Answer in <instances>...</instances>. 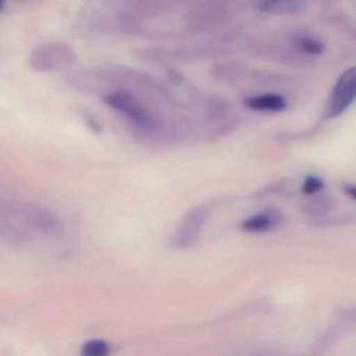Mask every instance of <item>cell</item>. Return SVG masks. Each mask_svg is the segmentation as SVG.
Returning <instances> with one entry per match:
<instances>
[{
	"instance_id": "cell-1",
	"label": "cell",
	"mask_w": 356,
	"mask_h": 356,
	"mask_svg": "<svg viewBox=\"0 0 356 356\" xmlns=\"http://www.w3.org/2000/svg\"><path fill=\"white\" fill-rule=\"evenodd\" d=\"M78 59L76 49L65 42H47L33 49L30 65L37 72H57L72 66Z\"/></svg>"
},
{
	"instance_id": "cell-2",
	"label": "cell",
	"mask_w": 356,
	"mask_h": 356,
	"mask_svg": "<svg viewBox=\"0 0 356 356\" xmlns=\"http://www.w3.org/2000/svg\"><path fill=\"white\" fill-rule=\"evenodd\" d=\"M355 95V68H348L337 79L327 102L323 118L333 120L341 116L353 104Z\"/></svg>"
},
{
	"instance_id": "cell-3",
	"label": "cell",
	"mask_w": 356,
	"mask_h": 356,
	"mask_svg": "<svg viewBox=\"0 0 356 356\" xmlns=\"http://www.w3.org/2000/svg\"><path fill=\"white\" fill-rule=\"evenodd\" d=\"M104 99L109 107L126 116L135 126L143 129L151 128L153 120L149 112L130 91L116 89L106 93Z\"/></svg>"
},
{
	"instance_id": "cell-4",
	"label": "cell",
	"mask_w": 356,
	"mask_h": 356,
	"mask_svg": "<svg viewBox=\"0 0 356 356\" xmlns=\"http://www.w3.org/2000/svg\"><path fill=\"white\" fill-rule=\"evenodd\" d=\"M213 209L212 203L202 204L187 212L177 230L174 243L179 248L191 247L199 239L204 222Z\"/></svg>"
},
{
	"instance_id": "cell-5",
	"label": "cell",
	"mask_w": 356,
	"mask_h": 356,
	"mask_svg": "<svg viewBox=\"0 0 356 356\" xmlns=\"http://www.w3.org/2000/svg\"><path fill=\"white\" fill-rule=\"evenodd\" d=\"M18 214L26 227L44 234H53L59 228L57 216L47 208L34 203L18 204Z\"/></svg>"
},
{
	"instance_id": "cell-6",
	"label": "cell",
	"mask_w": 356,
	"mask_h": 356,
	"mask_svg": "<svg viewBox=\"0 0 356 356\" xmlns=\"http://www.w3.org/2000/svg\"><path fill=\"white\" fill-rule=\"evenodd\" d=\"M284 216L278 209L270 208L243 220L241 228L249 233H264L280 226L284 222Z\"/></svg>"
},
{
	"instance_id": "cell-7",
	"label": "cell",
	"mask_w": 356,
	"mask_h": 356,
	"mask_svg": "<svg viewBox=\"0 0 356 356\" xmlns=\"http://www.w3.org/2000/svg\"><path fill=\"white\" fill-rule=\"evenodd\" d=\"M245 107L258 112H281L286 109V99L282 95L268 93L255 95L245 101Z\"/></svg>"
},
{
	"instance_id": "cell-8",
	"label": "cell",
	"mask_w": 356,
	"mask_h": 356,
	"mask_svg": "<svg viewBox=\"0 0 356 356\" xmlns=\"http://www.w3.org/2000/svg\"><path fill=\"white\" fill-rule=\"evenodd\" d=\"M258 9L275 15H284V14H297L305 10V3L303 1H261L258 3Z\"/></svg>"
},
{
	"instance_id": "cell-9",
	"label": "cell",
	"mask_w": 356,
	"mask_h": 356,
	"mask_svg": "<svg viewBox=\"0 0 356 356\" xmlns=\"http://www.w3.org/2000/svg\"><path fill=\"white\" fill-rule=\"evenodd\" d=\"M337 206L335 200L331 195H320L309 200V202L304 205V211L312 216H322L332 210Z\"/></svg>"
},
{
	"instance_id": "cell-10",
	"label": "cell",
	"mask_w": 356,
	"mask_h": 356,
	"mask_svg": "<svg viewBox=\"0 0 356 356\" xmlns=\"http://www.w3.org/2000/svg\"><path fill=\"white\" fill-rule=\"evenodd\" d=\"M295 44L298 51L310 56L322 55L325 51L324 43L312 36H299L296 39Z\"/></svg>"
},
{
	"instance_id": "cell-11",
	"label": "cell",
	"mask_w": 356,
	"mask_h": 356,
	"mask_svg": "<svg viewBox=\"0 0 356 356\" xmlns=\"http://www.w3.org/2000/svg\"><path fill=\"white\" fill-rule=\"evenodd\" d=\"M18 204L3 200L0 197V231L18 218Z\"/></svg>"
},
{
	"instance_id": "cell-12",
	"label": "cell",
	"mask_w": 356,
	"mask_h": 356,
	"mask_svg": "<svg viewBox=\"0 0 356 356\" xmlns=\"http://www.w3.org/2000/svg\"><path fill=\"white\" fill-rule=\"evenodd\" d=\"M109 353V345L102 339L87 341L82 348L83 356H108Z\"/></svg>"
},
{
	"instance_id": "cell-13",
	"label": "cell",
	"mask_w": 356,
	"mask_h": 356,
	"mask_svg": "<svg viewBox=\"0 0 356 356\" xmlns=\"http://www.w3.org/2000/svg\"><path fill=\"white\" fill-rule=\"evenodd\" d=\"M325 182L318 176H307L302 184V193L305 195H314V193L323 191Z\"/></svg>"
},
{
	"instance_id": "cell-14",
	"label": "cell",
	"mask_w": 356,
	"mask_h": 356,
	"mask_svg": "<svg viewBox=\"0 0 356 356\" xmlns=\"http://www.w3.org/2000/svg\"><path fill=\"white\" fill-rule=\"evenodd\" d=\"M285 186H286V183L283 182V181L272 183V184L264 187L262 191H259L257 193H255L254 197H258V199H262V197H268V195H272V193H282V191H285Z\"/></svg>"
},
{
	"instance_id": "cell-15",
	"label": "cell",
	"mask_w": 356,
	"mask_h": 356,
	"mask_svg": "<svg viewBox=\"0 0 356 356\" xmlns=\"http://www.w3.org/2000/svg\"><path fill=\"white\" fill-rule=\"evenodd\" d=\"M343 191H345L352 200L356 199V188L352 183H346V184L343 185Z\"/></svg>"
},
{
	"instance_id": "cell-16",
	"label": "cell",
	"mask_w": 356,
	"mask_h": 356,
	"mask_svg": "<svg viewBox=\"0 0 356 356\" xmlns=\"http://www.w3.org/2000/svg\"><path fill=\"white\" fill-rule=\"evenodd\" d=\"M3 6H5V3H3V1H0V12L3 11Z\"/></svg>"
}]
</instances>
